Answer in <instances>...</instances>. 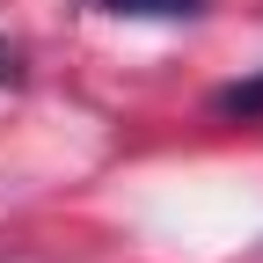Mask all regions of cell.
<instances>
[{"mask_svg": "<svg viewBox=\"0 0 263 263\" xmlns=\"http://www.w3.org/2000/svg\"><path fill=\"white\" fill-rule=\"evenodd\" d=\"M103 15H139V22H183V15H197L205 0H95Z\"/></svg>", "mask_w": 263, "mask_h": 263, "instance_id": "obj_1", "label": "cell"}, {"mask_svg": "<svg viewBox=\"0 0 263 263\" xmlns=\"http://www.w3.org/2000/svg\"><path fill=\"white\" fill-rule=\"evenodd\" d=\"M212 110H219V117L256 124V117H263V73H256V81H234V88H219V95H212Z\"/></svg>", "mask_w": 263, "mask_h": 263, "instance_id": "obj_2", "label": "cell"}, {"mask_svg": "<svg viewBox=\"0 0 263 263\" xmlns=\"http://www.w3.org/2000/svg\"><path fill=\"white\" fill-rule=\"evenodd\" d=\"M15 81H22V51H15V44H0V88H15Z\"/></svg>", "mask_w": 263, "mask_h": 263, "instance_id": "obj_3", "label": "cell"}]
</instances>
